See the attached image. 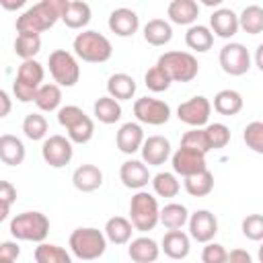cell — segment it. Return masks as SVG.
<instances>
[{
	"label": "cell",
	"instance_id": "ba28073f",
	"mask_svg": "<svg viewBox=\"0 0 263 263\" xmlns=\"http://www.w3.org/2000/svg\"><path fill=\"white\" fill-rule=\"evenodd\" d=\"M47 66H49V74L53 78L55 84L60 86H74L80 80V66L74 53L66 51V49H53L47 58Z\"/></svg>",
	"mask_w": 263,
	"mask_h": 263
},
{
	"label": "cell",
	"instance_id": "9c48e42d",
	"mask_svg": "<svg viewBox=\"0 0 263 263\" xmlns=\"http://www.w3.org/2000/svg\"><path fill=\"white\" fill-rule=\"evenodd\" d=\"M41 156H43L45 164H49L51 168H62V166L70 164V160L74 156V144L66 136H60V134L45 136L43 146H41Z\"/></svg>",
	"mask_w": 263,
	"mask_h": 263
},
{
	"label": "cell",
	"instance_id": "9a60e30c",
	"mask_svg": "<svg viewBox=\"0 0 263 263\" xmlns=\"http://www.w3.org/2000/svg\"><path fill=\"white\" fill-rule=\"evenodd\" d=\"M140 152L148 166H160L171 158V142L164 136H148L144 138Z\"/></svg>",
	"mask_w": 263,
	"mask_h": 263
},
{
	"label": "cell",
	"instance_id": "484cf974",
	"mask_svg": "<svg viewBox=\"0 0 263 263\" xmlns=\"http://www.w3.org/2000/svg\"><path fill=\"white\" fill-rule=\"evenodd\" d=\"M90 16H92V10L86 2L82 0H70L64 14H62V21L68 29H84L88 23H90Z\"/></svg>",
	"mask_w": 263,
	"mask_h": 263
},
{
	"label": "cell",
	"instance_id": "44dd1931",
	"mask_svg": "<svg viewBox=\"0 0 263 263\" xmlns=\"http://www.w3.org/2000/svg\"><path fill=\"white\" fill-rule=\"evenodd\" d=\"M127 255L132 261L136 263H154L160 255V247L154 238L150 236H138V238H129L127 242Z\"/></svg>",
	"mask_w": 263,
	"mask_h": 263
},
{
	"label": "cell",
	"instance_id": "c3c4849f",
	"mask_svg": "<svg viewBox=\"0 0 263 263\" xmlns=\"http://www.w3.org/2000/svg\"><path fill=\"white\" fill-rule=\"evenodd\" d=\"M18 257H21V247H18L16 238L0 242V263H12Z\"/></svg>",
	"mask_w": 263,
	"mask_h": 263
},
{
	"label": "cell",
	"instance_id": "8d00e7d4",
	"mask_svg": "<svg viewBox=\"0 0 263 263\" xmlns=\"http://www.w3.org/2000/svg\"><path fill=\"white\" fill-rule=\"evenodd\" d=\"M238 29H242L249 35L263 33V8L259 4L245 6L242 12L238 14Z\"/></svg>",
	"mask_w": 263,
	"mask_h": 263
},
{
	"label": "cell",
	"instance_id": "d4e9b609",
	"mask_svg": "<svg viewBox=\"0 0 263 263\" xmlns=\"http://www.w3.org/2000/svg\"><path fill=\"white\" fill-rule=\"evenodd\" d=\"M33 103L37 105L39 111L43 113H51V111H58L60 105H62V86L55 84V82H41L39 88L35 90V99Z\"/></svg>",
	"mask_w": 263,
	"mask_h": 263
},
{
	"label": "cell",
	"instance_id": "f6af8a7d",
	"mask_svg": "<svg viewBox=\"0 0 263 263\" xmlns=\"http://www.w3.org/2000/svg\"><path fill=\"white\" fill-rule=\"evenodd\" d=\"M240 230L242 234L249 238V240H261L263 238V216L261 214H249L242 224H240Z\"/></svg>",
	"mask_w": 263,
	"mask_h": 263
},
{
	"label": "cell",
	"instance_id": "ffe728a7",
	"mask_svg": "<svg viewBox=\"0 0 263 263\" xmlns=\"http://www.w3.org/2000/svg\"><path fill=\"white\" fill-rule=\"evenodd\" d=\"M142 142H144V129H142V125L136 123V121L123 123V125L117 129V134H115V144H117L119 152L129 154V156L140 150Z\"/></svg>",
	"mask_w": 263,
	"mask_h": 263
},
{
	"label": "cell",
	"instance_id": "f1b7e54d",
	"mask_svg": "<svg viewBox=\"0 0 263 263\" xmlns=\"http://www.w3.org/2000/svg\"><path fill=\"white\" fill-rule=\"evenodd\" d=\"M242 105H245V101H242V95H240L238 90H234V88H224V90L216 92L214 103H212V109L218 111L220 115L230 117V115L240 113Z\"/></svg>",
	"mask_w": 263,
	"mask_h": 263
},
{
	"label": "cell",
	"instance_id": "836d02e7",
	"mask_svg": "<svg viewBox=\"0 0 263 263\" xmlns=\"http://www.w3.org/2000/svg\"><path fill=\"white\" fill-rule=\"evenodd\" d=\"M187 218H189V212L183 203H177V201H171L166 203L164 208H160L158 212V222L166 228V230H177V228H183L187 224Z\"/></svg>",
	"mask_w": 263,
	"mask_h": 263
},
{
	"label": "cell",
	"instance_id": "603a6c76",
	"mask_svg": "<svg viewBox=\"0 0 263 263\" xmlns=\"http://www.w3.org/2000/svg\"><path fill=\"white\" fill-rule=\"evenodd\" d=\"M166 14H168V21L171 23L189 27L199 16V4L195 0H171Z\"/></svg>",
	"mask_w": 263,
	"mask_h": 263
},
{
	"label": "cell",
	"instance_id": "2e32d148",
	"mask_svg": "<svg viewBox=\"0 0 263 263\" xmlns=\"http://www.w3.org/2000/svg\"><path fill=\"white\" fill-rule=\"evenodd\" d=\"M119 179L127 189H144L150 183V171L144 160L129 158L119 166Z\"/></svg>",
	"mask_w": 263,
	"mask_h": 263
},
{
	"label": "cell",
	"instance_id": "7c38bea8",
	"mask_svg": "<svg viewBox=\"0 0 263 263\" xmlns=\"http://www.w3.org/2000/svg\"><path fill=\"white\" fill-rule=\"evenodd\" d=\"M210 115H212V103L203 95L191 97L177 107L179 121H183L189 127H203L210 121Z\"/></svg>",
	"mask_w": 263,
	"mask_h": 263
},
{
	"label": "cell",
	"instance_id": "4dcf8cb0",
	"mask_svg": "<svg viewBox=\"0 0 263 263\" xmlns=\"http://www.w3.org/2000/svg\"><path fill=\"white\" fill-rule=\"evenodd\" d=\"M144 39L154 47H162L173 39V27L164 18H150L144 25Z\"/></svg>",
	"mask_w": 263,
	"mask_h": 263
},
{
	"label": "cell",
	"instance_id": "bcb514c9",
	"mask_svg": "<svg viewBox=\"0 0 263 263\" xmlns=\"http://www.w3.org/2000/svg\"><path fill=\"white\" fill-rule=\"evenodd\" d=\"M205 247H203V251H201V261L203 263H224L226 261V249H224V245H220V242H214V240H208V242H203Z\"/></svg>",
	"mask_w": 263,
	"mask_h": 263
},
{
	"label": "cell",
	"instance_id": "7a4b0ae2",
	"mask_svg": "<svg viewBox=\"0 0 263 263\" xmlns=\"http://www.w3.org/2000/svg\"><path fill=\"white\" fill-rule=\"evenodd\" d=\"M72 49H74V55L82 62H88V64H103L107 60H111L113 55V45L111 41L99 33V31H82L74 37V43H72Z\"/></svg>",
	"mask_w": 263,
	"mask_h": 263
},
{
	"label": "cell",
	"instance_id": "ee69618b",
	"mask_svg": "<svg viewBox=\"0 0 263 263\" xmlns=\"http://www.w3.org/2000/svg\"><path fill=\"white\" fill-rule=\"evenodd\" d=\"M181 146L185 148H193V150H199L203 154L210 152V146H208V140H205V134H203V127H191L189 132H185L181 136Z\"/></svg>",
	"mask_w": 263,
	"mask_h": 263
},
{
	"label": "cell",
	"instance_id": "4316f807",
	"mask_svg": "<svg viewBox=\"0 0 263 263\" xmlns=\"http://www.w3.org/2000/svg\"><path fill=\"white\" fill-rule=\"evenodd\" d=\"M105 238L107 242H113V245H127L129 238H132V232H134V226L127 218L123 216H113L105 222Z\"/></svg>",
	"mask_w": 263,
	"mask_h": 263
},
{
	"label": "cell",
	"instance_id": "e575fe53",
	"mask_svg": "<svg viewBox=\"0 0 263 263\" xmlns=\"http://www.w3.org/2000/svg\"><path fill=\"white\" fill-rule=\"evenodd\" d=\"M150 183H152V189L158 197H177L179 191H181V183L177 179L175 173H168V171H160L156 173L154 177H150Z\"/></svg>",
	"mask_w": 263,
	"mask_h": 263
},
{
	"label": "cell",
	"instance_id": "4fadbf2b",
	"mask_svg": "<svg viewBox=\"0 0 263 263\" xmlns=\"http://www.w3.org/2000/svg\"><path fill=\"white\" fill-rule=\"evenodd\" d=\"M171 164H173V173L181 175V177H187V175H193V173L208 168L205 166V154L199 150H193V148H185V146H179L171 154Z\"/></svg>",
	"mask_w": 263,
	"mask_h": 263
},
{
	"label": "cell",
	"instance_id": "ab89813d",
	"mask_svg": "<svg viewBox=\"0 0 263 263\" xmlns=\"http://www.w3.org/2000/svg\"><path fill=\"white\" fill-rule=\"evenodd\" d=\"M23 132L29 140L37 142V140H43L49 132V123L45 119V115L41 113H29L25 119H23Z\"/></svg>",
	"mask_w": 263,
	"mask_h": 263
},
{
	"label": "cell",
	"instance_id": "7dc6e473",
	"mask_svg": "<svg viewBox=\"0 0 263 263\" xmlns=\"http://www.w3.org/2000/svg\"><path fill=\"white\" fill-rule=\"evenodd\" d=\"M84 115V111L78 105H64L58 109V121L62 127H70L74 121H78Z\"/></svg>",
	"mask_w": 263,
	"mask_h": 263
},
{
	"label": "cell",
	"instance_id": "db71d44e",
	"mask_svg": "<svg viewBox=\"0 0 263 263\" xmlns=\"http://www.w3.org/2000/svg\"><path fill=\"white\" fill-rule=\"evenodd\" d=\"M197 4H203V6H208V8H218V6H222V2L224 0H195Z\"/></svg>",
	"mask_w": 263,
	"mask_h": 263
},
{
	"label": "cell",
	"instance_id": "ac0fdd59",
	"mask_svg": "<svg viewBox=\"0 0 263 263\" xmlns=\"http://www.w3.org/2000/svg\"><path fill=\"white\" fill-rule=\"evenodd\" d=\"M210 31L220 39H230L238 33V14L232 8L218 6L210 16Z\"/></svg>",
	"mask_w": 263,
	"mask_h": 263
},
{
	"label": "cell",
	"instance_id": "83f0119b",
	"mask_svg": "<svg viewBox=\"0 0 263 263\" xmlns=\"http://www.w3.org/2000/svg\"><path fill=\"white\" fill-rule=\"evenodd\" d=\"M107 95L117 99L119 103L121 101H129L136 95V80L125 72L111 74L109 80H107Z\"/></svg>",
	"mask_w": 263,
	"mask_h": 263
},
{
	"label": "cell",
	"instance_id": "f5cc1de1",
	"mask_svg": "<svg viewBox=\"0 0 263 263\" xmlns=\"http://www.w3.org/2000/svg\"><path fill=\"white\" fill-rule=\"evenodd\" d=\"M25 4H27V0H0V6L8 12H14V10L23 8Z\"/></svg>",
	"mask_w": 263,
	"mask_h": 263
},
{
	"label": "cell",
	"instance_id": "8992f818",
	"mask_svg": "<svg viewBox=\"0 0 263 263\" xmlns=\"http://www.w3.org/2000/svg\"><path fill=\"white\" fill-rule=\"evenodd\" d=\"M171 78V82H191L199 74L197 58L191 51H164L156 62Z\"/></svg>",
	"mask_w": 263,
	"mask_h": 263
},
{
	"label": "cell",
	"instance_id": "8fae6325",
	"mask_svg": "<svg viewBox=\"0 0 263 263\" xmlns=\"http://www.w3.org/2000/svg\"><path fill=\"white\" fill-rule=\"evenodd\" d=\"M134 115L140 123L148 125H164L171 119V107L168 103L154 99V97H140L134 103Z\"/></svg>",
	"mask_w": 263,
	"mask_h": 263
},
{
	"label": "cell",
	"instance_id": "30bf717a",
	"mask_svg": "<svg viewBox=\"0 0 263 263\" xmlns=\"http://www.w3.org/2000/svg\"><path fill=\"white\" fill-rule=\"evenodd\" d=\"M218 60H220L222 70H224L226 74H230V76H242V74H247L249 68H251V53H249V49H247L242 43H238V41L226 43V45L220 49Z\"/></svg>",
	"mask_w": 263,
	"mask_h": 263
},
{
	"label": "cell",
	"instance_id": "e0dca14e",
	"mask_svg": "<svg viewBox=\"0 0 263 263\" xmlns=\"http://www.w3.org/2000/svg\"><path fill=\"white\" fill-rule=\"evenodd\" d=\"M107 25H109V31L115 33L117 37H132L140 29V16L132 8L121 6V8L111 10Z\"/></svg>",
	"mask_w": 263,
	"mask_h": 263
},
{
	"label": "cell",
	"instance_id": "7bdbcfd3",
	"mask_svg": "<svg viewBox=\"0 0 263 263\" xmlns=\"http://www.w3.org/2000/svg\"><path fill=\"white\" fill-rule=\"evenodd\" d=\"M242 140L247 148L257 154H263V121H251L242 132Z\"/></svg>",
	"mask_w": 263,
	"mask_h": 263
},
{
	"label": "cell",
	"instance_id": "11a10c76",
	"mask_svg": "<svg viewBox=\"0 0 263 263\" xmlns=\"http://www.w3.org/2000/svg\"><path fill=\"white\" fill-rule=\"evenodd\" d=\"M8 214H10V205L4 203V201H0V222H4L8 218Z\"/></svg>",
	"mask_w": 263,
	"mask_h": 263
},
{
	"label": "cell",
	"instance_id": "1f68e13d",
	"mask_svg": "<svg viewBox=\"0 0 263 263\" xmlns=\"http://www.w3.org/2000/svg\"><path fill=\"white\" fill-rule=\"evenodd\" d=\"M185 45L197 53H205L214 45V33L210 31V27L193 23V25H189V29L185 33Z\"/></svg>",
	"mask_w": 263,
	"mask_h": 263
},
{
	"label": "cell",
	"instance_id": "60d3db41",
	"mask_svg": "<svg viewBox=\"0 0 263 263\" xmlns=\"http://www.w3.org/2000/svg\"><path fill=\"white\" fill-rule=\"evenodd\" d=\"M203 134H205L210 150H220V148L228 146V142H230V127L224 123H205Z\"/></svg>",
	"mask_w": 263,
	"mask_h": 263
},
{
	"label": "cell",
	"instance_id": "52a82bcc",
	"mask_svg": "<svg viewBox=\"0 0 263 263\" xmlns=\"http://www.w3.org/2000/svg\"><path fill=\"white\" fill-rule=\"evenodd\" d=\"M43 78H45V70H43V66L35 58L23 60V64L18 66L16 78L12 82L14 99L21 101V103H31L35 99V90L39 88Z\"/></svg>",
	"mask_w": 263,
	"mask_h": 263
},
{
	"label": "cell",
	"instance_id": "d6986e66",
	"mask_svg": "<svg viewBox=\"0 0 263 263\" xmlns=\"http://www.w3.org/2000/svg\"><path fill=\"white\" fill-rule=\"evenodd\" d=\"M160 249L164 251V255L168 259H175V261H181L189 255L191 251V236L187 232H183L181 228L177 230H168L164 232L162 236V242H160Z\"/></svg>",
	"mask_w": 263,
	"mask_h": 263
},
{
	"label": "cell",
	"instance_id": "cb8c5ba5",
	"mask_svg": "<svg viewBox=\"0 0 263 263\" xmlns=\"http://www.w3.org/2000/svg\"><path fill=\"white\" fill-rule=\"evenodd\" d=\"M27 156L25 144L21 138L12 136V134H2L0 136V160L8 166H18L23 164Z\"/></svg>",
	"mask_w": 263,
	"mask_h": 263
},
{
	"label": "cell",
	"instance_id": "3957f363",
	"mask_svg": "<svg viewBox=\"0 0 263 263\" xmlns=\"http://www.w3.org/2000/svg\"><path fill=\"white\" fill-rule=\"evenodd\" d=\"M68 247L76 259L95 261V259L103 257V253L107 249V238H105V232L99 228H92V226L76 228L68 238Z\"/></svg>",
	"mask_w": 263,
	"mask_h": 263
},
{
	"label": "cell",
	"instance_id": "f35d334b",
	"mask_svg": "<svg viewBox=\"0 0 263 263\" xmlns=\"http://www.w3.org/2000/svg\"><path fill=\"white\" fill-rule=\"evenodd\" d=\"M66 132H68V140H70L72 144H86V142H90V138L95 136V123H92V119L84 113L78 121H74L70 127H66Z\"/></svg>",
	"mask_w": 263,
	"mask_h": 263
},
{
	"label": "cell",
	"instance_id": "6da1fadb",
	"mask_svg": "<svg viewBox=\"0 0 263 263\" xmlns=\"http://www.w3.org/2000/svg\"><path fill=\"white\" fill-rule=\"evenodd\" d=\"M70 0H39L31 8H27L14 23L16 33H43L51 29L66 10Z\"/></svg>",
	"mask_w": 263,
	"mask_h": 263
},
{
	"label": "cell",
	"instance_id": "74e56055",
	"mask_svg": "<svg viewBox=\"0 0 263 263\" xmlns=\"http://www.w3.org/2000/svg\"><path fill=\"white\" fill-rule=\"evenodd\" d=\"M41 49V35L39 33H18L14 39V53L21 60H31Z\"/></svg>",
	"mask_w": 263,
	"mask_h": 263
},
{
	"label": "cell",
	"instance_id": "d590c367",
	"mask_svg": "<svg viewBox=\"0 0 263 263\" xmlns=\"http://www.w3.org/2000/svg\"><path fill=\"white\" fill-rule=\"evenodd\" d=\"M33 259H35L37 263H70V261H72L70 253H68L64 247L51 245V242H45V240H41V242L35 247Z\"/></svg>",
	"mask_w": 263,
	"mask_h": 263
},
{
	"label": "cell",
	"instance_id": "681fc988",
	"mask_svg": "<svg viewBox=\"0 0 263 263\" xmlns=\"http://www.w3.org/2000/svg\"><path fill=\"white\" fill-rule=\"evenodd\" d=\"M0 201H4L8 205H12L16 201V189H14V185L10 181H2L0 179Z\"/></svg>",
	"mask_w": 263,
	"mask_h": 263
},
{
	"label": "cell",
	"instance_id": "7402d4cb",
	"mask_svg": "<svg viewBox=\"0 0 263 263\" xmlns=\"http://www.w3.org/2000/svg\"><path fill=\"white\" fill-rule=\"evenodd\" d=\"M72 185L82 193H92L103 185V171L97 164H80L72 173Z\"/></svg>",
	"mask_w": 263,
	"mask_h": 263
},
{
	"label": "cell",
	"instance_id": "b9f144b4",
	"mask_svg": "<svg viewBox=\"0 0 263 263\" xmlns=\"http://www.w3.org/2000/svg\"><path fill=\"white\" fill-rule=\"evenodd\" d=\"M144 84H146V88L152 90V92H164V90H168V86H171V78H168V74H166L158 64H154V66L148 68V72L144 74Z\"/></svg>",
	"mask_w": 263,
	"mask_h": 263
},
{
	"label": "cell",
	"instance_id": "816d5d0a",
	"mask_svg": "<svg viewBox=\"0 0 263 263\" xmlns=\"http://www.w3.org/2000/svg\"><path fill=\"white\" fill-rule=\"evenodd\" d=\"M10 111H12V99L4 88H0V119L6 117Z\"/></svg>",
	"mask_w": 263,
	"mask_h": 263
},
{
	"label": "cell",
	"instance_id": "5b68a950",
	"mask_svg": "<svg viewBox=\"0 0 263 263\" xmlns=\"http://www.w3.org/2000/svg\"><path fill=\"white\" fill-rule=\"evenodd\" d=\"M8 230L16 240L41 242L49 234V218L43 212H23L10 220Z\"/></svg>",
	"mask_w": 263,
	"mask_h": 263
},
{
	"label": "cell",
	"instance_id": "277c9868",
	"mask_svg": "<svg viewBox=\"0 0 263 263\" xmlns=\"http://www.w3.org/2000/svg\"><path fill=\"white\" fill-rule=\"evenodd\" d=\"M160 205L156 197L144 189H138L136 195L129 199V222L138 232H150L158 224Z\"/></svg>",
	"mask_w": 263,
	"mask_h": 263
},
{
	"label": "cell",
	"instance_id": "f546056e",
	"mask_svg": "<svg viewBox=\"0 0 263 263\" xmlns=\"http://www.w3.org/2000/svg\"><path fill=\"white\" fill-rule=\"evenodd\" d=\"M121 113H123L121 103H119L117 99L109 97V95L99 97V99L95 101V105H92V115H95L101 123H105V125L117 123V121L121 119Z\"/></svg>",
	"mask_w": 263,
	"mask_h": 263
},
{
	"label": "cell",
	"instance_id": "d6a6232c",
	"mask_svg": "<svg viewBox=\"0 0 263 263\" xmlns=\"http://www.w3.org/2000/svg\"><path fill=\"white\" fill-rule=\"evenodd\" d=\"M183 179H185L183 181V187H185V191L191 197H205L214 189V175L208 168H203L199 173H193V175H187Z\"/></svg>",
	"mask_w": 263,
	"mask_h": 263
},
{
	"label": "cell",
	"instance_id": "f907efd6",
	"mask_svg": "<svg viewBox=\"0 0 263 263\" xmlns=\"http://www.w3.org/2000/svg\"><path fill=\"white\" fill-rule=\"evenodd\" d=\"M226 261H230V263H251V255L245 249H234V251L226 253Z\"/></svg>",
	"mask_w": 263,
	"mask_h": 263
},
{
	"label": "cell",
	"instance_id": "5bb4252c",
	"mask_svg": "<svg viewBox=\"0 0 263 263\" xmlns=\"http://www.w3.org/2000/svg\"><path fill=\"white\" fill-rule=\"evenodd\" d=\"M187 226H189V236L197 242L214 240V236L218 234V218L210 210H197L189 214Z\"/></svg>",
	"mask_w": 263,
	"mask_h": 263
},
{
	"label": "cell",
	"instance_id": "9f6ffc18",
	"mask_svg": "<svg viewBox=\"0 0 263 263\" xmlns=\"http://www.w3.org/2000/svg\"><path fill=\"white\" fill-rule=\"evenodd\" d=\"M261 53H263V45H257V55H255V66L259 70H263V60H261Z\"/></svg>",
	"mask_w": 263,
	"mask_h": 263
}]
</instances>
